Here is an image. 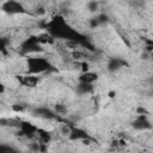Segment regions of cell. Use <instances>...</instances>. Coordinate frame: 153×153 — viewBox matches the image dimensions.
<instances>
[{
    "label": "cell",
    "instance_id": "8fae6325",
    "mask_svg": "<svg viewBox=\"0 0 153 153\" xmlns=\"http://www.w3.org/2000/svg\"><path fill=\"white\" fill-rule=\"evenodd\" d=\"M35 13H36V16H38V17H43V16H45L47 10H45V7H43V6H38V7H36Z\"/></svg>",
    "mask_w": 153,
    "mask_h": 153
},
{
    "label": "cell",
    "instance_id": "6da1fadb",
    "mask_svg": "<svg viewBox=\"0 0 153 153\" xmlns=\"http://www.w3.org/2000/svg\"><path fill=\"white\" fill-rule=\"evenodd\" d=\"M24 67H25L24 73L42 75V74L47 73L51 68V63L48 60V57H45L44 55L31 54V55H29L26 57Z\"/></svg>",
    "mask_w": 153,
    "mask_h": 153
},
{
    "label": "cell",
    "instance_id": "52a82bcc",
    "mask_svg": "<svg viewBox=\"0 0 153 153\" xmlns=\"http://www.w3.org/2000/svg\"><path fill=\"white\" fill-rule=\"evenodd\" d=\"M94 90L93 87V84H86V82H80L78 81V85H76V91L79 94H90L92 93Z\"/></svg>",
    "mask_w": 153,
    "mask_h": 153
},
{
    "label": "cell",
    "instance_id": "30bf717a",
    "mask_svg": "<svg viewBox=\"0 0 153 153\" xmlns=\"http://www.w3.org/2000/svg\"><path fill=\"white\" fill-rule=\"evenodd\" d=\"M12 110L14 112H24L25 111V105L20 104V103H16L12 105Z\"/></svg>",
    "mask_w": 153,
    "mask_h": 153
},
{
    "label": "cell",
    "instance_id": "5b68a950",
    "mask_svg": "<svg viewBox=\"0 0 153 153\" xmlns=\"http://www.w3.org/2000/svg\"><path fill=\"white\" fill-rule=\"evenodd\" d=\"M97 80H98V74L93 71H87V72L79 73V76H78V81L86 82V84H94Z\"/></svg>",
    "mask_w": 153,
    "mask_h": 153
},
{
    "label": "cell",
    "instance_id": "7c38bea8",
    "mask_svg": "<svg viewBox=\"0 0 153 153\" xmlns=\"http://www.w3.org/2000/svg\"><path fill=\"white\" fill-rule=\"evenodd\" d=\"M87 8H88L90 12H94V11H97V8H98V4H97V1H96V0L90 1V2L87 4Z\"/></svg>",
    "mask_w": 153,
    "mask_h": 153
},
{
    "label": "cell",
    "instance_id": "3957f363",
    "mask_svg": "<svg viewBox=\"0 0 153 153\" xmlns=\"http://www.w3.org/2000/svg\"><path fill=\"white\" fill-rule=\"evenodd\" d=\"M19 84L22 86H25V87H30V88H33V87H37L41 82V75L38 74H29V73H23L20 75L17 76Z\"/></svg>",
    "mask_w": 153,
    "mask_h": 153
},
{
    "label": "cell",
    "instance_id": "9c48e42d",
    "mask_svg": "<svg viewBox=\"0 0 153 153\" xmlns=\"http://www.w3.org/2000/svg\"><path fill=\"white\" fill-rule=\"evenodd\" d=\"M56 115H60V116H65L67 114V106L63 105V104H56L55 105V111H54Z\"/></svg>",
    "mask_w": 153,
    "mask_h": 153
},
{
    "label": "cell",
    "instance_id": "ba28073f",
    "mask_svg": "<svg viewBox=\"0 0 153 153\" xmlns=\"http://www.w3.org/2000/svg\"><path fill=\"white\" fill-rule=\"evenodd\" d=\"M124 62L121 60V59H116V57H112L109 63H108V71L109 72H116L118 69H121L123 67Z\"/></svg>",
    "mask_w": 153,
    "mask_h": 153
},
{
    "label": "cell",
    "instance_id": "277c9868",
    "mask_svg": "<svg viewBox=\"0 0 153 153\" xmlns=\"http://www.w3.org/2000/svg\"><path fill=\"white\" fill-rule=\"evenodd\" d=\"M152 127L151 122L148 121L147 115H137L135 121L133 122V128L136 130H146Z\"/></svg>",
    "mask_w": 153,
    "mask_h": 153
},
{
    "label": "cell",
    "instance_id": "8992f818",
    "mask_svg": "<svg viewBox=\"0 0 153 153\" xmlns=\"http://www.w3.org/2000/svg\"><path fill=\"white\" fill-rule=\"evenodd\" d=\"M35 139L38 140L41 143H45V145H48V143L51 141V134H50L48 130H45V129L38 128Z\"/></svg>",
    "mask_w": 153,
    "mask_h": 153
},
{
    "label": "cell",
    "instance_id": "5bb4252c",
    "mask_svg": "<svg viewBox=\"0 0 153 153\" xmlns=\"http://www.w3.org/2000/svg\"><path fill=\"white\" fill-rule=\"evenodd\" d=\"M147 48H149V49H148V50H149V51H151V55H152V56H153V42H152V45H151V47H147Z\"/></svg>",
    "mask_w": 153,
    "mask_h": 153
},
{
    "label": "cell",
    "instance_id": "4fadbf2b",
    "mask_svg": "<svg viewBox=\"0 0 153 153\" xmlns=\"http://www.w3.org/2000/svg\"><path fill=\"white\" fill-rule=\"evenodd\" d=\"M115 96H116V92L115 91H109L108 92V97L109 98H115Z\"/></svg>",
    "mask_w": 153,
    "mask_h": 153
},
{
    "label": "cell",
    "instance_id": "7a4b0ae2",
    "mask_svg": "<svg viewBox=\"0 0 153 153\" xmlns=\"http://www.w3.org/2000/svg\"><path fill=\"white\" fill-rule=\"evenodd\" d=\"M2 12L4 13H7V14H12V16H16V14H23L25 13V7L23 6L22 2H19L18 0H6L2 6Z\"/></svg>",
    "mask_w": 153,
    "mask_h": 153
}]
</instances>
